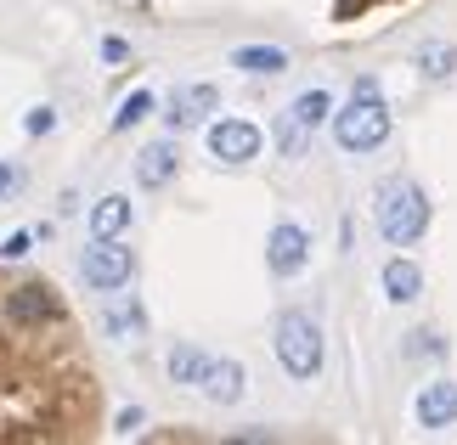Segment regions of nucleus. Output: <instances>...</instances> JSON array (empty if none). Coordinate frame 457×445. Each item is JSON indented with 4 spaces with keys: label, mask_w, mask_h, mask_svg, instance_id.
I'll return each mask as SVG.
<instances>
[{
    "label": "nucleus",
    "mask_w": 457,
    "mask_h": 445,
    "mask_svg": "<svg viewBox=\"0 0 457 445\" xmlns=\"http://www.w3.org/2000/svg\"><path fill=\"white\" fill-rule=\"evenodd\" d=\"M412 412H418V429H452V423H457V383L452 378L424 383Z\"/></svg>",
    "instance_id": "9d476101"
},
{
    "label": "nucleus",
    "mask_w": 457,
    "mask_h": 445,
    "mask_svg": "<svg viewBox=\"0 0 457 445\" xmlns=\"http://www.w3.org/2000/svg\"><path fill=\"white\" fill-rule=\"evenodd\" d=\"M23 164H17V158H0V198H12V192H23Z\"/></svg>",
    "instance_id": "aec40b11"
},
{
    "label": "nucleus",
    "mask_w": 457,
    "mask_h": 445,
    "mask_svg": "<svg viewBox=\"0 0 457 445\" xmlns=\"http://www.w3.org/2000/svg\"><path fill=\"white\" fill-rule=\"evenodd\" d=\"M164 367H170V378L181 383V389H204L209 367H215V355H209V350H198V344H175Z\"/></svg>",
    "instance_id": "4468645a"
},
{
    "label": "nucleus",
    "mask_w": 457,
    "mask_h": 445,
    "mask_svg": "<svg viewBox=\"0 0 457 445\" xmlns=\"http://www.w3.org/2000/svg\"><path fill=\"white\" fill-rule=\"evenodd\" d=\"M311 265V231L300 220H277L271 226V237H266V271L271 276H300Z\"/></svg>",
    "instance_id": "423d86ee"
},
{
    "label": "nucleus",
    "mask_w": 457,
    "mask_h": 445,
    "mask_svg": "<svg viewBox=\"0 0 457 445\" xmlns=\"http://www.w3.org/2000/svg\"><path fill=\"white\" fill-rule=\"evenodd\" d=\"M407 350H412V355H446V338L424 327V333H412V344H407Z\"/></svg>",
    "instance_id": "4be33fe9"
},
{
    "label": "nucleus",
    "mask_w": 457,
    "mask_h": 445,
    "mask_svg": "<svg viewBox=\"0 0 457 445\" xmlns=\"http://www.w3.org/2000/svg\"><path fill=\"white\" fill-rule=\"evenodd\" d=\"M29 254V231H12L6 243H0V260H23Z\"/></svg>",
    "instance_id": "b1692460"
},
{
    "label": "nucleus",
    "mask_w": 457,
    "mask_h": 445,
    "mask_svg": "<svg viewBox=\"0 0 457 445\" xmlns=\"http://www.w3.org/2000/svg\"><path fill=\"white\" fill-rule=\"evenodd\" d=\"M79 276H85L91 293H119V288H130V276H136V254L119 237H91V248L79 254Z\"/></svg>",
    "instance_id": "20e7f679"
},
{
    "label": "nucleus",
    "mask_w": 457,
    "mask_h": 445,
    "mask_svg": "<svg viewBox=\"0 0 457 445\" xmlns=\"http://www.w3.org/2000/svg\"><path fill=\"white\" fill-rule=\"evenodd\" d=\"M232 68H243V74H283L288 51L283 45H237L232 51Z\"/></svg>",
    "instance_id": "dca6fc26"
},
{
    "label": "nucleus",
    "mask_w": 457,
    "mask_h": 445,
    "mask_svg": "<svg viewBox=\"0 0 457 445\" xmlns=\"http://www.w3.org/2000/svg\"><path fill=\"white\" fill-rule=\"evenodd\" d=\"M418 74L435 79V85L452 79V74H457V45H452V40H429V45H418Z\"/></svg>",
    "instance_id": "f3484780"
},
{
    "label": "nucleus",
    "mask_w": 457,
    "mask_h": 445,
    "mask_svg": "<svg viewBox=\"0 0 457 445\" xmlns=\"http://www.w3.org/2000/svg\"><path fill=\"white\" fill-rule=\"evenodd\" d=\"M333 119V96L322 91V85H311V91H300L288 102V113L277 119V147H283V158H300L311 130H322V124Z\"/></svg>",
    "instance_id": "39448f33"
},
{
    "label": "nucleus",
    "mask_w": 457,
    "mask_h": 445,
    "mask_svg": "<svg viewBox=\"0 0 457 445\" xmlns=\"http://www.w3.org/2000/svg\"><path fill=\"white\" fill-rule=\"evenodd\" d=\"M373 220H378V237L390 243V248H412L429 231V198H424V186H418L412 175H390V181H378Z\"/></svg>",
    "instance_id": "f257e3e1"
},
{
    "label": "nucleus",
    "mask_w": 457,
    "mask_h": 445,
    "mask_svg": "<svg viewBox=\"0 0 457 445\" xmlns=\"http://www.w3.org/2000/svg\"><path fill=\"white\" fill-rule=\"evenodd\" d=\"M153 113V91H130L125 102H119V113H113V130H136Z\"/></svg>",
    "instance_id": "6ab92c4d"
},
{
    "label": "nucleus",
    "mask_w": 457,
    "mask_h": 445,
    "mask_svg": "<svg viewBox=\"0 0 457 445\" xmlns=\"http://www.w3.org/2000/svg\"><path fill=\"white\" fill-rule=\"evenodd\" d=\"M260 147H266V136L249 119H215L209 124V158H220V164H254Z\"/></svg>",
    "instance_id": "0eeeda50"
},
{
    "label": "nucleus",
    "mask_w": 457,
    "mask_h": 445,
    "mask_svg": "<svg viewBox=\"0 0 457 445\" xmlns=\"http://www.w3.org/2000/svg\"><path fill=\"white\" fill-rule=\"evenodd\" d=\"M130 226V198L125 192H108V198L91 203V237H125Z\"/></svg>",
    "instance_id": "2eb2a0df"
},
{
    "label": "nucleus",
    "mask_w": 457,
    "mask_h": 445,
    "mask_svg": "<svg viewBox=\"0 0 457 445\" xmlns=\"http://www.w3.org/2000/svg\"><path fill=\"white\" fill-rule=\"evenodd\" d=\"M215 108H220V91H215L209 79H198V85H175L164 124H170V130H198V124H209V113H215Z\"/></svg>",
    "instance_id": "6e6552de"
},
{
    "label": "nucleus",
    "mask_w": 457,
    "mask_h": 445,
    "mask_svg": "<svg viewBox=\"0 0 457 445\" xmlns=\"http://www.w3.org/2000/svg\"><path fill=\"white\" fill-rule=\"evenodd\" d=\"M108 299H113V293H108ZM102 322H108V333H113V338H136V333L147 327V310L136 305V299H113Z\"/></svg>",
    "instance_id": "a211bd4d"
},
{
    "label": "nucleus",
    "mask_w": 457,
    "mask_h": 445,
    "mask_svg": "<svg viewBox=\"0 0 457 445\" xmlns=\"http://www.w3.org/2000/svg\"><path fill=\"white\" fill-rule=\"evenodd\" d=\"M378 282H384V299L390 305H412L418 293H424V271L407 260V254H395V260H384V271H378Z\"/></svg>",
    "instance_id": "f8f14e48"
},
{
    "label": "nucleus",
    "mask_w": 457,
    "mask_h": 445,
    "mask_svg": "<svg viewBox=\"0 0 457 445\" xmlns=\"http://www.w3.org/2000/svg\"><path fill=\"white\" fill-rule=\"evenodd\" d=\"M23 130H29V136H51V130H57V108H46V102H40V108H29Z\"/></svg>",
    "instance_id": "412c9836"
},
{
    "label": "nucleus",
    "mask_w": 457,
    "mask_h": 445,
    "mask_svg": "<svg viewBox=\"0 0 457 445\" xmlns=\"http://www.w3.org/2000/svg\"><path fill=\"white\" fill-rule=\"evenodd\" d=\"M175 169H181V152H175V141H147V147L136 152V181H142L147 192L170 186Z\"/></svg>",
    "instance_id": "9b49d317"
},
{
    "label": "nucleus",
    "mask_w": 457,
    "mask_h": 445,
    "mask_svg": "<svg viewBox=\"0 0 457 445\" xmlns=\"http://www.w3.org/2000/svg\"><path fill=\"white\" fill-rule=\"evenodd\" d=\"M271 350H277V361H283V372L294 383H311L316 372H322V322H316L311 310H283L277 316V327H271Z\"/></svg>",
    "instance_id": "7ed1b4c3"
},
{
    "label": "nucleus",
    "mask_w": 457,
    "mask_h": 445,
    "mask_svg": "<svg viewBox=\"0 0 457 445\" xmlns=\"http://www.w3.org/2000/svg\"><path fill=\"white\" fill-rule=\"evenodd\" d=\"M142 423H147V412H142V406H125V412L113 417V434H136Z\"/></svg>",
    "instance_id": "5701e85b"
},
{
    "label": "nucleus",
    "mask_w": 457,
    "mask_h": 445,
    "mask_svg": "<svg viewBox=\"0 0 457 445\" xmlns=\"http://www.w3.org/2000/svg\"><path fill=\"white\" fill-rule=\"evenodd\" d=\"M333 141L345 152H378L390 141V108H384V91L373 74H361L350 85V102L333 113Z\"/></svg>",
    "instance_id": "f03ea898"
},
{
    "label": "nucleus",
    "mask_w": 457,
    "mask_h": 445,
    "mask_svg": "<svg viewBox=\"0 0 457 445\" xmlns=\"http://www.w3.org/2000/svg\"><path fill=\"white\" fill-rule=\"evenodd\" d=\"M102 62H130V45H125V40H113V34H108V40H102Z\"/></svg>",
    "instance_id": "393cba45"
},
{
    "label": "nucleus",
    "mask_w": 457,
    "mask_h": 445,
    "mask_svg": "<svg viewBox=\"0 0 457 445\" xmlns=\"http://www.w3.org/2000/svg\"><path fill=\"white\" fill-rule=\"evenodd\" d=\"M6 316L17 327H40V322H62V305H57V293H51L46 282H23V288L6 299Z\"/></svg>",
    "instance_id": "1a4fd4ad"
},
{
    "label": "nucleus",
    "mask_w": 457,
    "mask_h": 445,
    "mask_svg": "<svg viewBox=\"0 0 457 445\" xmlns=\"http://www.w3.org/2000/svg\"><path fill=\"white\" fill-rule=\"evenodd\" d=\"M243 389H249V372H243V361H215V367H209V378H204V400L237 406Z\"/></svg>",
    "instance_id": "ddd939ff"
}]
</instances>
